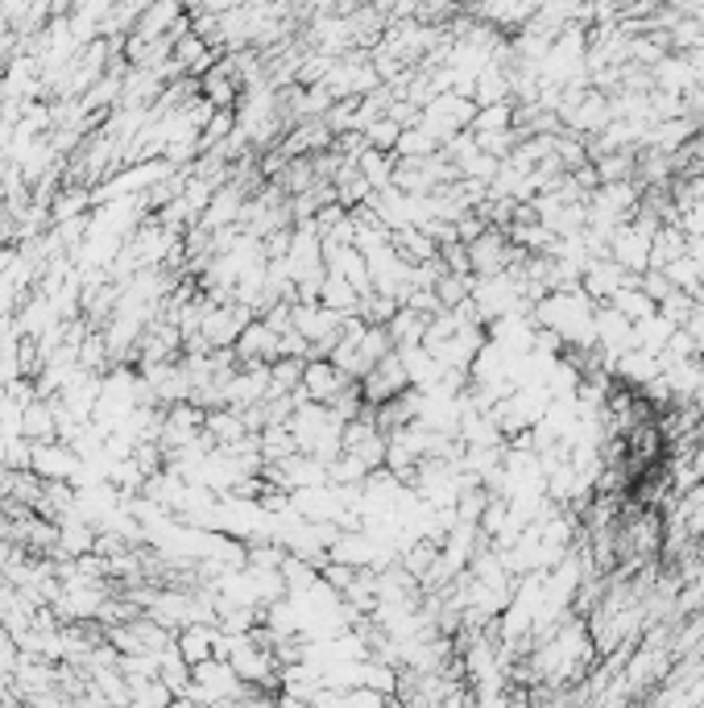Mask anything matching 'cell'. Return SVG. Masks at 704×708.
<instances>
[{
  "label": "cell",
  "mask_w": 704,
  "mask_h": 708,
  "mask_svg": "<svg viewBox=\"0 0 704 708\" xmlns=\"http://www.w3.org/2000/svg\"><path fill=\"white\" fill-rule=\"evenodd\" d=\"M22 435L29 443L59 440V427H54V399H34L25 402L22 410Z\"/></svg>",
  "instance_id": "7a4b0ae2"
},
{
  "label": "cell",
  "mask_w": 704,
  "mask_h": 708,
  "mask_svg": "<svg viewBox=\"0 0 704 708\" xmlns=\"http://www.w3.org/2000/svg\"><path fill=\"white\" fill-rule=\"evenodd\" d=\"M596 344L609 356H621L630 349H639V332H634V319H626L614 303H596Z\"/></svg>",
  "instance_id": "6da1fadb"
},
{
  "label": "cell",
  "mask_w": 704,
  "mask_h": 708,
  "mask_svg": "<svg viewBox=\"0 0 704 708\" xmlns=\"http://www.w3.org/2000/svg\"><path fill=\"white\" fill-rule=\"evenodd\" d=\"M605 303H614V307L621 311L626 319H634V324H639V319H646L651 311H659V303H655V299L639 287V278H634V282H626V287H617Z\"/></svg>",
  "instance_id": "3957f363"
}]
</instances>
